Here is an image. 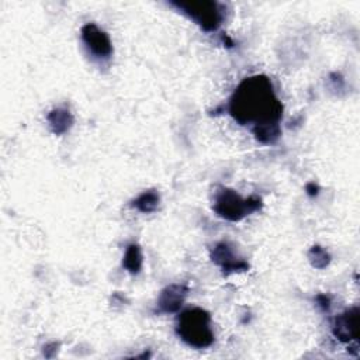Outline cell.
Masks as SVG:
<instances>
[{
    "label": "cell",
    "mask_w": 360,
    "mask_h": 360,
    "mask_svg": "<svg viewBox=\"0 0 360 360\" xmlns=\"http://www.w3.org/2000/svg\"><path fill=\"white\" fill-rule=\"evenodd\" d=\"M316 302L322 308V311H328L330 308V298L328 295H325V294L316 295Z\"/></svg>",
    "instance_id": "13"
},
{
    "label": "cell",
    "mask_w": 360,
    "mask_h": 360,
    "mask_svg": "<svg viewBox=\"0 0 360 360\" xmlns=\"http://www.w3.org/2000/svg\"><path fill=\"white\" fill-rule=\"evenodd\" d=\"M170 4L179 8L186 15H188L195 24H198L207 32L217 31L225 18L224 6L218 1L180 0V1H170Z\"/></svg>",
    "instance_id": "4"
},
{
    "label": "cell",
    "mask_w": 360,
    "mask_h": 360,
    "mask_svg": "<svg viewBox=\"0 0 360 360\" xmlns=\"http://www.w3.org/2000/svg\"><path fill=\"white\" fill-rule=\"evenodd\" d=\"M176 333L184 343L195 349H205L214 343L211 316L202 308L183 311L177 318Z\"/></svg>",
    "instance_id": "2"
},
{
    "label": "cell",
    "mask_w": 360,
    "mask_h": 360,
    "mask_svg": "<svg viewBox=\"0 0 360 360\" xmlns=\"http://www.w3.org/2000/svg\"><path fill=\"white\" fill-rule=\"evenodd\" d=\"M228 111L240 125L255 128L280 125L283 104L277 98L270 79L255 75L243 79L229 98Z\"/></svg>",
    "instance_id": "1"
},
{
    "label": "cell",
    "mask_w": 360,
    "mask_h": 360,
    "mask_svg": "<svg viewBox=\"0 0 360 360\" xmlns=\"http://www.w3.org/2000/svg\"><path fill=\"white\" fill-rule=\"evenodd\" d=\"M188 288L184 284H170L166 288H163L158 298V311L162 314H173L177 312L186 297H187Z\"/></svg>",
    "instance_id": "8"
},
{
    "label": "cell",
    "mask_w": 360,
    "mask_h": 360,
    "mask_svg": "<svg viewBox=\"0 0 360 360\" xmlns=\"http://www.w3.org/2000/svg\"><path fill=\"white\" fill-rule=\"evenodd\" d=\"M305 190H307V193L311 195V197H314V195H316L318 194V186H315V183H308L307 184V187H305Z\"/></svg>",
    "instance_id": "14"
},
{
    "label": "cell",
    "mask_w": 360,
    "mask_h": 360,
    "mask_svg": "<svg viewBox=\"0 0 360 360\" xmlns=\"http://www.w3.org/2000/svg\"><path fill=\"white\" fill-rule=\"evenodd\" d=\"M263 205L262 198L257 195H250L248 198H242L235 190L219 187L214 197L212 210L221 218L232 222H238L243 219L246 215L260 210Z\"/></svg>",
    "instance_id": "3"
},
{
    "label": "cell",
    "mask_w": 360,
    "mask_h": 360,
    "mask_svg": "<svg viewBox=\"0 0 360 360\" xmlns=\"http://www.w3.org/2000/svg\"><path fill=\"white\" fill-rule=\"evenodd\" d=\"M308 259L312 267L315 269H323L329 264L330 262V255L326 252V249L321 246H312L308 252Z\"/></svg>",
    "instance_id": "12"
},
{
    "label": "cell",
    "mask_w": 360,
    "mask_h": 360,
    "mask_svg": "<svg viewBox=\"0 0 360 360\" xmlns=\"http://www.w3.org/2000/svg\"><path fill=\"white\" fill-rule=\"evenodd\" d=\"M122 266L131 273V274H136L141 271L142 269V252L139 245L136 243H131L128 245L124 259H122Z\"/></svg>",
    "instance_id": "11"
},
{
    "label": "cell",
    "mask_w": 360,
    "mask_h": 360,
    "mask_svg": "<svg viewBox=\"0 0 360 360\" xmlns=\"http://www.w3.org/2000/svg\"><path fill=\"white\" fill-rule=\"evenodd\" d=\"M160 201V195L156 190H146L132 201V207L143 214L153 212Z\"/></svg>",
    "instance_id": "10"
},
{
    "label": "cell",
    "mask_w": 360,
    "mask_h": 360,
    "mask_svg": "<svg viewBox=\"0 0 360 360\" xmlns=\"http://www.w3.org/2000/svg\"><path fill=\"white\" fill-rule=\"evenodd\" d=\"M332 333L333 336L343 342L350 343L352 340H357L359 336V307L349 308L333 318L332 322Z\"/></svg>",
    "instance_id": "7"
},
{
    "label": "cell",
    "mask_w": 360,
    "mask_h": 360,
    "mask_svg": "<svg viewBox=\"0 0 360 360\" xmlns=\"http://www.w3.org/2000/svg\"><path fill=\"white\" fill-rule=\"evenodd\" d=\"M48 124L51 131L55 135H62L70 129L73 125V115L68 108H53L48 115H46Z\"/></svg>",
    "instance_id": "9"
},
{
    "label": "cell",
    "mask_w": 360,
    "mask_h": 360,
    "mask_svg": "<svg viewBox=\"0 0 360 360\" xmlns=\"http://www.w3.org/2000/svg\"><path fill=\"white\" fill-rule=\"evenodd\" d=\"M80 35L84 46L87 48L89 53L93 55V58L101 60L110 59V56L112 55V44L108 34L100 30L96 24L89 22L82 27Z\"/></svg>",
    "instance_id": "5"
},
{
    "label": "cell",
    "mask_w": 360,
    "mask_h": 360,
    "mask_svg": "<svg viewBox=\"0 0 360 360\" xmlns=\"http://www.w3.org/2000/svg\"><path fill=\"white\" fill-rule=\"evenodd\" d=\"M211 259L226 274L236 273V271H246L249 269L248 262H245L238 255V252L235 250V246L231 245L229 242L217 243L211 250Z\"/></svg>",
    "instance_id": "6"
}]
</instances>
